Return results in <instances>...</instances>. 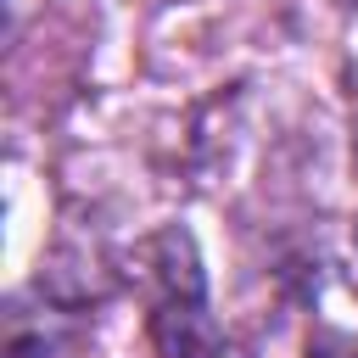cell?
<instances>
[{
	"mask_svg": "<svg viewBox=\"0 0 358 358\" xmlns=\"http://www.w3.org/2000/svg\"><path fill=\"white\" fill-rule=\"evenodd\" d=\"M352 241H358V224H352Z\"/></svg>",
	"mask_w": 358,
	"mask_h": 358,
	"instance_id": "4",
	"label": "cell"
},
{
	"mask_svg": "<svg viewBox=\"0 0 358 358\" xmlns=\"http://www.w3.org/2000/svg\"><path fill=\"white\" fill-rule=\"evenodd\" d=\"M341 6H358V0H341Z\"/></svg>",
	"mask_w": 358,
	"mask_h": 358,
	"instance_id": "5",
	"label": "cell"
},
{
	"mask_svg": "<svg viewBox=\"0 0 358 358\" xmlns=\"http://www.w3.org/2000/svg\"><path fill=\"white\" fill-rule=\"evenodd\" d=\"M308 358H358V336H336V330H319L308 341Z\"/></svg>",
	"mask_w": 358,
	"mask_h": 358,
	"instance_id": "3",
	"label": "cell"
},
{
	"mask_svg": "<svg viewBox=\"0 0 358 358\" xmlns=\"http://www.w3.org/2000/svg\"><path fill=\"white\" fill-rule=\"evenodd\" d=\"M151 341L162 358H218L224 336L207 313V296H162L151 308Z\"/></svg>",
	"mask_w": 358,
	"mask_h": 358,
	"instance_id": "1",
	"label": "cell"
},
{
	"mask_svg": "<svg viewBox=\"0 0 358 358\" xmlns=\"http://www.w3.org/2000/svg\"><path fill=\"white\" fill-rule=\"evenodd\" d=\"M145 268H151V280H157V302H162V296H207L196 241H190L179 224L162 229V235L145 246Z\"/></svg>",
	"mask_w": 358,
	"mask_h": 358,
	"instance_id": "2",
	"label": "cell"
}]
</instances>
